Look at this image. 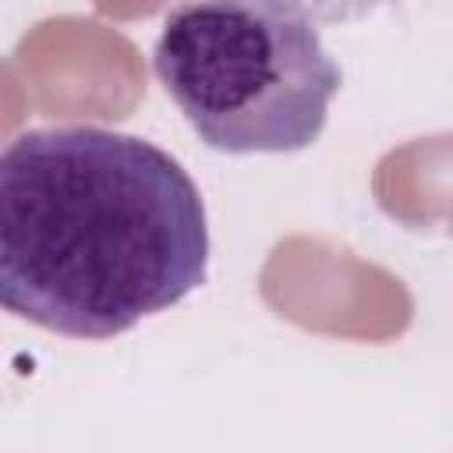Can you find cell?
I'll return each instance as SVG.
<instances>
[{"instance_id":"6da1fadb","label":"cell","mask_w":453,"mask_h":453,"mask_svg":"<svg viewBox=\"0 0 453 453\" xmlns=\"http://www.w3.org/2000/svg\"><path fill=\"white\" fill-rule=\"evenodd\" d=\"M209 223L159 145L96 127H32L0 156V297L18 319L110 340L205 283Z\"/></svg>"},{"instance_id":"7a4b0ae2","label":"cell","mask_w":453,"mask_h":453,"mask_svg":"<svg viewBox=\"0 0 453 453\" xmlns=\"http://www.w3.org/2000/svg\"><path fill=\"white\" fill-rule=\"evenodd\" d=\"M152 67L198 142L226 156L308 149L343 85L319 28L265 0H180Z\"/></svg>"},{"instance_id":"3957f363","label":"cell","mask_w":453,"mask_h":453,"mask_svg":"<svg viewBox=\"0 0 453 453\" xmlns=\"http://www.w3.org/2000/svg\"><path fill=\"white\" fill-rule=\"evenodd\" d=\"M273 7H283L297 18H308L311 25H350L372 18L389 0H265Z\"/></svg>"}]
</instances>
